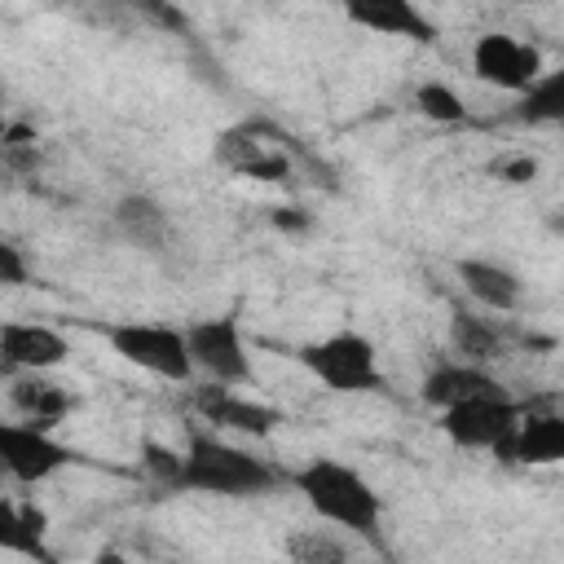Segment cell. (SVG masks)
Returning a JSON list of instances; mask_svg holds the SVG:
<instances>
[{
  "instance_id": "1",
  "label": "cell",
  "mask_w": 564,
  "mask_h": 564,
  "mask_svg": "<svg viewBox=\"0 0 564 564\" xmlns=\"http://www.w3.org/2000/svg\"><path fill=\"white\" fill-rule=\"evenodd\" d=\"M273 485H282V471L269 467L260 454L216 436V432H203V427H189V441L181 449V471H176V485L172 494H203V498H260L269 494Z\"/></svg>"
},
{
  "instance_id": "2",
  "label": "cell",
  "mask_w": 564,
  "mask_h": 564,
  "mask_svg": "<svg viewBox=\"0 0 564 564\" xmlns=\"http://www.w3.org/2000/svg\"><path fill=\"white\" fill-rule=\"evenodd\" d=\"M282 480L308 502V511L335 529H348L357 538H379L383 520V498L379 489L348 463L339 458H308L295 471H282Z\"/></svg>"
},
{
  "instance_id": "3",
  "label": "cell",
  "mask_w": 564,
  "mask_h": 564,
  "mask_svg": "<svg viewBox=\"0 0 564 564\" xmlns=\"http://www.w3.org/2000/svg\"><path fill=\"white\" fill-rule=\"evenodd\" d=\"M295 361L326 392H339V397H361V392H379L383 388L379 348L361 330H330L322 339H308V344L295 348Z\"/></svg>"
},
{
  "instance_id": "4",
  "label": "cell",
  "mask_w": 564,
  "mask_h": 564,
  "mask_svg": "<svg viewBox=\"0 0 564 564\" xmlns=\"http://www.w3.org/2000/svg\"><path fill=\"white\" fill-rule=\"evenodd\" d=\"M101 339L110 344V352L163 383H189L194 366H189V348H185V330L172 322H106L97 326Z\"/></svg>"
},
{
  "instance_id": "5",
  "label": "cell",
  "mask_w": 564,
  "mask_h": 564,
  "mask_svg": "<svg viewBox=\"0 0 564 564\" xmlns=\"http://www.w3.org/2000/svg\"><path fill=\"white\" fill-rule=\"evenodd\" d=\"M185 330V348H189V366L194 375H203L207 383L216 388H242L256 379V366H251V348L242 339V326L234 313H220V317H198Z\"/></svg>"
},
{
  "instance_id": "6",
  "label": "cell",
  "mask_w": 564,
  "mask_h": 564,
  "mask_svg": "<svg viewBox=\"0 0 564 564\" xmlns=\"http://www.w3.org/2000/svg\"><path fill=\"white\" fill-rule=\"evenodd\" d=\"M79 463V454L57 441L44 427H31L22 419H0V476L13 485H44L62 467Z\"/></svg>"
},
{
  "instance_id": "7",
  "label": "cell",
  "mask_w": 564,
  "mask_h": 564,
  "mask_svg": "<svg viewBox=\"0 0 564 564\" xmlns=\"http://www.w3.org/2000/svg\"><path fill=\"white\" fill-rule=\"evenodd\" d=\"M520 414H524V401H516L511 392H489V397H471V401H458V405L441 410L436 427L458 449H489V454H498L502 441L511 436V427L520 423Z\"/></svg>"
},
{
  "instance_id": "8",
  "label": "cell",
  "mask_w": 564,
  "mask_h": 564,
  "mask_svg": "<svg viewBox=\"0 0 564 564\" xmlns=\"http://www.w3.org/2000/svg\"><path fill=\"white\" fill-rule=\"evenodd\" d=\"M471 75L489 88L520 97L533 79H542V48L511 31H485L471 44Z\"/></svg>"
},
{
  "instance_id": "9",
  "label": "cell",
  "mask_w": 564,
  "mask_h": 564,
  "mask_svg": "<svg viewBox=\"0 0 564 564\" xmlns=\"http://www.w3.org/2000/svg\"><path fill=\"white\" fill-rule=\"evenodd\" d=\"M70 339L48 322H0V361L18 375H48L66 366Z\"/></svg>"
},
{
  "instance_id": "10",
  "label": "cell",
  "mask_w": 564,
  "mask_h": 564,
  "mask_svg": "<svg viewBox=\"0 0 564 564\" xmlns=\"http://www.w3.org/2000/svg\"><path fill=\"white\" fill-rule=\"evenodd\" d=\"M194 414L220 432H238V436H269L278 423H282V410L256 401V397H242L234 388H216V383H203L194 388Z\"/></svg>"
},
{
  "instance_id": "11",
  "label": "cell",
  "mask_w": 564,
  "mask_h": 564,
  "mask_svg": "<svg viewBox=\"0 0 564 564\" xmlns=\"http://www.w3.org/2000/svg\"><path fill=\"white\" fill-rule=\"evenodd\" d=\"M498 458L516 463V467H555L564 458V414L524 405V414L511 427V436L502 441Z\"/></svg>"
},
{
  "instance_id": "12",
  "label": "cell",
  "mask_w": 564,
  "mask_h": 564,
  "mask_svg": "<svg viewBox=\"0 0 564 564\" xmlns=\"http://www.w3.org/2000/svg\"><path fill=\"white\" fill-rule=\"evenodd\" d=\"M489 392H507V388L498 383V375H494V370H485V366L458 361V357L436 361V366L423 375V383H419L423 405H432L436 414H441V410H449V405H458V401L489 397Z\"/></svg>"
},
{
  "instance_id": "13",
  "label": "cell",
  "mask_w": 564,
  "mask_h": 564,
  "mask_svg": "<svg viewBox=\"0 0 564 564\" xmlns=\"http://www.w3.org/2000/svg\"><path fill=\"white\" fill-rule=\"evenodd\" d=\"M454 273L463 282V291L485 304L489 313H516L524 300V282L516 278V269H507L502 260H485V256H463L454 260Z\"/></svg>"
},
{
  "instance_id": "14",
  "label": "cell",
  "mask_w": 564,
  "mask_h": 564,
  "mask_svg": "<svg viewBox=\"0 0 564 564\" xmlns=\"http://www.w3.org/2000/svg\"><path fill=\"white\" fill-rule=\"evenodd\" d=\"M9 405H13V414L22 423L53 432L75 410V397L57 379H48V375H13L9 379Z\"/></svg>"
},
{
  "instance_id": "15",
  "label": "cell",
  "mask_w": 564,
  "mask_h": 564,
  "mask_svg": "<svg viewBox=\"0 0 564 564\" xmlns=\"http://www.w3.org/2000/svg\"><path fill=\"white\" fill-rule=\"evenodd\" d=\"M344 13H348V22H357L375 35H405V40H419V44L436 40L432 18L410 0H352Z\"/></svg>"
},
{
  "instance_id": "16",
  "label": "cell",
  "mask_w": 564,
  "mask_h": 564,
  "mask_svg": "<svg viewBox=\"0 0 564 564\" xmlns=\"http://www.w3.org/2000/svg\"><path fill=\"white\" fill-rule=\"evenodd\" d=\"M0 551L4 555H22V560H35V564H53L44 516L35 507L9 498V494H0Z\"/></svg>"
},
{
  "instance_id": "17",
  "label": "cell",
  "mask_w": 564,
  "mask_h": 564,
  "mask_svg": "<svg viewBox=\"0 0 564 564\" xmlns=\"http://www.w3.org/2000/svg\"><path fill=\"white\" fill-rule=\"evenodd\" d=\"M115 229H119L132 247L159 251V247L167 242L172 220H167V212H163L159 198H150V194H128V198L115 203Z\"/></svg>"
},
{
  "instance_id": "18",
  "label": "cell",
  "mask_w": 564,
  "mask_h": 564,
  "mask_svg": "<svg viewBox=\"0 0 564 564\" xmlns=\"http://www.w3.org/2000/svg\"><path fill=\"white\" fill-rule=\"evenodd\" d=\"M520 123H560L564 119V70H542L520 97H516Z\"/></svg>"
},
{
  "instance_id": "19",
  "label": "cell",
  "mask_w": 564,
  "mask_h": 564,
  "mask_svg": "<svg viewBox=\"0 0 564 564\" xmlns=\"http://www.w3.org/2000/svg\"><path fill=\"white\" fill-rule=\"evenodd\" d=\"M454 348H458V361L489 370V361L502 352V335L471 313H454Z\"/></svg>"
},
{
  "instance_id": "20",
  "label": "cell",
  "mask_w": 564,
  "mask_h": 564,
  "mask_svg": "<svg viewBox=\"0 0 564 564\" xmlns=\"http://www.w3.org/2000/svg\"><path fill=\"white\" fill-rule=\"evenodd\" d=\"M286 555L291 564H352L348 542L330 529H295L286 538Z\"/></svg>"
},
{
  "instance_id": "21",
  "label": "cell",
  "mask_w": 564,
  "mask_h": 564,
  "mask_svg": "<svg viewBox=\"0 0 564 564\" xmlns=\"http://www.w3.org/2000/svg\"><path fill=\"white\" fill-rule=\"evenodd\" d=\"M414 106L423 110V119L432 123H463L467 119V101L458 97V88L441 84V79H427L414 88Z\"/></svg>"
},
{
  "instance_id": "22",
  "label": "cell",
  "mask_w": 564,
  "mask_h": 564,
  "mask_svg": "<svg viewBox=\"0 0 564 564\" xmlns=\"http://www.w3.org/2000/svg\"><path fill=\"white\" fill-rule=\"evenodd\" d=\"M141 463H145V471H150L163 489H172V485H176V471H181V449L159 445V441H145V445H141Z\"/></svg>"
},
{
  "instance_id": "23",
  "label": "cell",
  "mask_w": 564,
  "mask_h": 564,
  "mask_svg": "<svg viewBox=\"0 0 564 564\" xmlns=\"http://www.w3.org/2000/svg\"><path fill=\"white\" fill-rule=\"evenodd\" d=\"M26 282V260L13 242L0 238V286H22Z\"/></svg>"
},
{
  "instance_id": "24",
  "label": "cell",
  "mask_w": 564,
  "mask_h": 564,
  "mask_svg": "<svg viewBox=\"0 0 564 564\" xmlns=\"http://www.w3.org/2000/svg\"><path fill=\"white\" fill-rule=\"evenodd\" d=\"M533 172H538V159H529V154L498 163V176H502V181H533Z\"/></svg>"
},
{
  "instance_id": "25",
  "label": "cell",
  "mask_w": 564,
  "mask_h": 564,
  "mask_svg": "<svg viewBox=\"0 0 564 564\" xmlns=\"http://www.w3.org/2000/svg\"><path fill=\"white\" fill-rule=\"evenodd\" d=\"M273 225H278V229H304L308 220H304V216H295V207H286V212H278V216H273Z\"/></svg>"
},
{
  "instance_id": "26",
  "label": "cell",
  "mask_w": 564,
  "mask_h": 564,
  "mask_svg": "<svg viewBox=\"0 0 564 564\" xmlns=\"http://www.w3.org/2000/svg\"><path fill=\"white\" fill-rule=\"evenodd\" d=\"M101 564H119V555H101Z\"/></svg>"
}]
</instances>
